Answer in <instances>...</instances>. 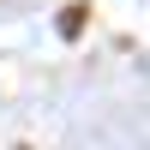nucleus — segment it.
Here are the masks:
<instances>
[]
</instances>
